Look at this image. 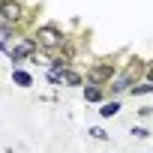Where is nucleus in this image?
I'll return each instance as SVG.
<instances>
[{"label":"nucleus","instance_id":"obj_3","mask_svg":"<svg viewBox=\"0 0 153 153\" xmlns=\"http://www.w3.org/2000/svg\"><path fill=\"white\" fill-rule=\"evenodd\" d=\"M33 48H36V42H30V39H24V42H18V45L12 48V60L18 63L21 57H27V54H33Z\"/></svg>","mask_w":153,"mask_h":153},{"label":"nucleus","instance_id":"obj_1","mask_svg":"<svg viewBox=\"0 0 153 153\" xmlns=\"http://www.w3.org/2000/svg\"><path fill=\"white\" fill-rule=\"evenodd\" d=\"M60 42H63V33H60L54 24H45V27L36 30V45H39V48H48V51H51V48H57Z\"/></svg>","mask_w":153,"mask_h":153},{"label":"nucleus","instance_id":"obj_5","mask_svg":"<svg viewBox=\"0 0 153 153\" xmlns=\"http://www.w3.org/2000/svg\"><path fill=\"white\" fill-rule=\"evenodd\" d=\"M117 108H120L117 102H108V105H102V111H99V114H102V117H114V114H117Z\"/></svg>","mask_w":153,"mask_h":153},{"label":"nucleus","instance_id":"obj_9","mask_svg":"<svg viewBox=\"0 0 153 153\" xmlns=\"http://www.w3.org/2000/svg\"><path fill=\"white\" fill-rule=\"evenodd\" d=\"M135 93H153V81H150V84H141V87H135Z\"/></svg>","mask_w":153,"mask_h":153},{"label":"nucleus","instance_id":"obj_4","mask_svg":"<svg viewBox=\"0 0 153 153\" xmlns=\"http://www.w3.org/2000/svg\"><path fill=\"white\" fill-rule=\"evenodd\" d=\"M111 66H93V72H90V78L93 81H105V78H111Z\"/></svg>","mask_w":153,"mask_h":153},{"label":"nucleus","instance_id":"obj_2","mask_svg":"<svg viewBox=\"0 0 153 153\" xmlns=\"http://www.w3.org/2000/svg\"><path fill=\"white\" fill-rule=\"evenodd\" d=\"M0 18L3 21H18L21 18V6L15 0H3V3H0Z\"/></svg>","mask_w":153,"mask_h":153},{"label":"nucleus","instance_id":"obj_6","mask_svg":"<svg viewBox=\"0 0 153 153\" xmlns=\"http://www.w3.org/2000/svg\"><path fill=\"white\" fill-rule=\"evenodd\" d=\"M84 96H87L90 102H99V99H102V93H99L96 87H90V90H84Z\"/></svg>","mask_w":153,"mask_h":153},{"label":"nucleus","instance_id":"obj_10","mask_svg":"<svg viewBox=\"0 0 153 153\" xmlns=\"http://www.w3.org/2000/svg\"><path fill=\"white\" fill-rule=\"evenodd\" d=\"M150 81H153V66H150Z\"/></svg>","mask_w":153,"mask_h":153},{"label":"nucleus","instance_id":"obj_7","mask_svg":"<svg viewBox=\"0 0 153 153\" xmlns=\"http://www.w3.org/2000/svg\"><path fill=\"white\" fill-rule=\"evenodd\" d=\"M63 78H66L69 84H81V78H78V75H75V72H63Z\"/></svg>","mask_w":153,"mask_h":153},{"label":"nucleus","instance_id":"obj_8","mask_svg":"<svg viewBox=\"0 0 153 153\" xmlns=\"http://www.w3.org/2000/svg\"><path fill=\"white\" fill-rule=\"evenodd\" d=\"M15 81H18V84H24V87H27V84H30V75H24V72H15Z\"/></svg>","mask_w":153,"mask_h":153}]
</instances>
